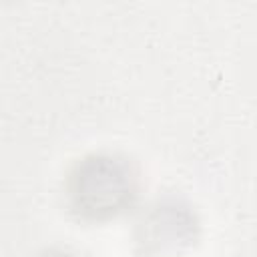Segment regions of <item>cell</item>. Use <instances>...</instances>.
I'll return each mask as SVG.
<instances>
[{"label": "cell", "mask_w": 257, "mask_h": 257, "mask_svg": "<svg viewBox=\"0 0 257 257\" xmlns=\"http://www.w3.org/2000/svg\"><path fill=\"white\" fill-rule=\"evenodd\" d=\"M143 191L137 161L118 151H92L76 159L62 183L64 205L80 221L104 223L128 213Z\"/></svg>", "instance_id": "obj_1"}, {"label": "cell", "mask_w": 257, "mask_h": 257, "mask_svg": "<svg viewBox=\"0 0 257 257\" xmlns=\"http://www.w3.org/2000/svg\"><path fill=\"white\" fill-rule=\"evenodd\" d=\"M201 219L197 209L181 195L163 193L149 201L137 221L133 239L143 253L181 251L197 243Z\"/></svg>", "instance_id": "obj_2"}, {"label": "cell", "mask_w": 257, "mask_h": 257, "mask_svg": "<svg viewBox=\"0 0 257 257\" xmlns=\"http://www.w3.org/2000/svg\"><path fill=\"white\" fill-rule=\"evenodd\" d=\"M36 257H76V255L70 253V251H66V249H44Z\"/></svg>", "instance_id": "obj_3"}]
</instances>
